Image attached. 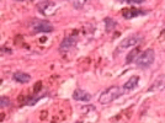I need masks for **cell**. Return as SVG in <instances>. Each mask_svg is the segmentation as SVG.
Masks as SVG:
<instances>
[{"label":"cell","instance_id":"cell-13","mask_svg":"<svg viewBox=\"0 0 165 123\" xmlns=\"http://www.w3.org/2000/svg\"><path fill=\"white\" fill-rule=\"evenodd\" d=\"M10 105V100L6 96H0V108L3 107H8Z\"/></svg>","mask_w":165,"mask_h":123},{"label":"cell","instance_id":"cell-1","mask_svg":"<svg viewBox=\"0 0 165 123\" xmlns=\"http://www.w3.org/2000/svg\"><path fill=\"white\" fill-rule=\"evenodd\" d=\"M123 92L124 91H123L122 87H120V86H110V87L106 89V90H103L101 92L100 97H99V102L102 103V105L111 103L116 99H118Z\"/></svg>","mask_w":165,"mask_h":123},{"label":"cell","instance_id":"cell-12","mask_svg":"<svg viewBox=\"0 0 165 123\" xmlns=\"http://www.w3.org/2000/svg\"><path fill=\"white\" fill-rule=\"evenodd\" d=\"M105 24H106V31L107 32H110L111 31L113 27H115V25H116V22H115L112 19H110V17H107V19H105Z\"/></svg>","mask_w":165,"mask_h":123},{"label":"cell","instance_id":"cell-4","mask_svg":"<svg viewBox=\"0 0 165 123\" xmlns=\"http://www.w3.org/2000/svg\"><path fill=\"white\" fill-rule=\"evenodd\" d=\"M139 41H141V37H138V36H129V37H126L124 40L120 43L118 51H122V49L129 48V47H133V46H136V44L138 43Z\"/></svg>","mask_w":165,"mask_h":123},{"label":"cell","instance_id":"cell-11","mask_svg":"<svg viewBox=\"0 0 165 123\" xmlns=\"http://www.w3.org/2000/svg\"><path fill=\"white\" fill-rule=\"evenodd\" d=\"M138 55H139V48H134L133 51L128 53L127 58H126V63L129 64V63H132V62H134V60L137 59V57H138Z\"/></svg>","mask_w":165,"mask_h":123},{"label":"cell","instance_id":"cell-3","mask_svg":"<svg viewBox=\"0 0 165 123\" xmlns=\"http://www.w3.org/2000/svg\"><path fill=\"white\" fill-rule=\"evenodd\" d=\"M53 29V25L48 21H36L35 25L32 26L34 32H52Z\"/></svg>","mask_w":165,"mask_h":123},{"label":"cell","instance_id":"cell-17","mask_svg":"<svg viewBox=\"0 0 165 123\" xmlns=\"http://www.w3.org/2000/svg\"><path fill=\"white\" fill-rule=\"evenodd\" d=\"M127 4H142L144 3V0H126Z\"/></svg>","mask_w":165,"mask_h":123},{"label":"cell","instance_id":"cell-9","mask_svg":"<svg viewBox=\"0 0 165 123\" xmlns=\"http://www.w3.org/2000/svg\"><path fill=\"white\" fill-rule=\"evenodd\" d=\"M13 78H14V80L19 81L21 84H27V82L31 80V76L27 74V73H24V71H16V73H14Z\"/></svg>","mask_w":165,"mask_h":123},{"label":"cell","instance_id":"cell-6","mask_svg":"<svg viewBox=\"0 0 165 123\" xmlns=\"http://www.w3.org/2000/svg\"><path fill=\"white\" fill-rule=\"evenodd\" d=\"M163 89H165V75L158 76V78H157V80L152 84L149 89H148V91H149V92H150V91L154 92V91L163 90Z\"/></svg>","mask_w":165,"mask_h":123},{"label":"cell","instance_id":"cell-10","mask_svg":"<svg viewBox=\"0 0 165 123\" xmlns=\"http://www.w3.org/2000/svg\"><path fill=\"white\" fill-rule=\"evenodd\" d=\"M139 81V76H132L128 81L124 82L123 85V91H129V90H133V89L137 86V84Z\"/></svg>","mask_w":165,"mask_h":123},{"label":"cell","instance_id":"cell-22","mask_svg":"<svg viewBox=\"0 0 165 123\" xmlns=\"http://www.w3.org/2000/svg\"><path fill=\"white\" fill-rule=\"evenodd\" d=\"M0 82H1V81H0Z\"/></svg>","mask_w":165,"mask_h":123},{"label":"cell","instance_id":"cell-14","mask_svg":"<svg viewBox=\"0 0 165 123\" xmlns=\"http://www.w3.org/2000/svg\"><path fill=\"white\" fill-rule=\"evenodd\" d=\"M42 90V81H37L35 84V86H34V92L37 94V92H40Z\"/></svg>","mask_w":165,"mask_h":123},{"label":"cell","instance_id":"cell-21","mask_svg":"<svg viewBox=\"0 0 165 123\" xmlns=\"http://www.w3.org/2000/svg\"><path fill=\"white\" fill-rule=\"evenodd\" d=\"M76 123H81V122H76Z\"/></svg>","mask_w":165,"mask_h":123},{"label":"cell","instance_id":"cell-2","mask_svg":"<svg viewBox=\"0 0 165 123\" xmlns=\"http://www.w3.org/2000/svg\"><path fill=\"white\" fill-rule=\"evenodd\" d=\"M154 60H155V52H154V49L149 48V49H145L144 52L139 53V55L137 57V59L134 62L138 68L144 69V68L150 66L154 63Z\"/></svg>","mask_w":165,"mask_h":123},{"label":"cell","instance_id":"cell-19","mask_svg":"<svg viewBox=\"0 0 165 123\" xmlns=\"http://www.w3.org/2000/svg\"><path fill=\"white\" fill-rule=\"evenodd\" d=\"M5 118V115L4 113H0V121H3Z\"/></svg>","mask_w":165,"mask_h":123},{"label":"cell","instance_id":"cell-5","mask_svg":"<svg viewBox=\"0 0 165 123\" xmlns=\"http://www.w3.org/2000/svg\"><path fill=\"white\" fill-rule=\"evenodd\" d=\"M76 41H78V38L73 37V36L64 38V40L62 41V43H60V51H63V52L69 51L70 48H73L76 44Z\"/></svg>","mask_w":165,"mask_h":123},{"label":"cell","instance_id":"cell-18","mask_svg":"<svg viewBox=\"0 0 165 123\" xmlns=\"http://www.w3.org/2000/svg\"><path fill=\"white\" fill-rule=\"evenodd\" d=\"M46 117H47V111H45V112L41 113V120H45Z\"/></svg>","mask_w":165,"mask_h":123},{"label":"cell","instance_id":"cell-15","mask_svg":"<svg viewBox=\"0 0 165 123\" xmlns=\"http://www.w3.org/2000/svg\"><path fill=\"white\" fill-rule=\"evenodd\" d=\"M71 4L75 9H81L85 5V1H71Z\"/></svg>","mask_w":165,"mask_h":123},{"label":"cell","instance_id":"cell-20","mask_svg":"<svg viewBox=\"0 0 165 123\" xmlns=\"http://www.w3.org/2000/svg\"><path fill=\"white\" fill-rule=\"evenodd\" d=\"M46 40H47V38L43 37V38H41V40H40V42H46Z\"/></svg>","mask_w":165,"mask_h":123},{"label":"cell","instance_id":"cell-8","mask_svg":"<svg viewBox=\"0 0 165 123\" xmlns=\"http://www.w3.org/2000/svg\"><path fill=\"white\" fill-rule=\"evenodd\" d=\"M73 99L76 100V101H90L91 95L89 92L81 90V89H76L73 94Z\"/></svg>","mask_w":165,"mask_h":123},{"label":"cell","instance_id":"cell-16","mask_svg":"<svg viewBox=\"0 0 165 123\" xmlns=\"http://www.w3.org/2000/svg\"><path fill=\"white\" fill-rule=\"evenodd\" d=\"M17 101L20 105H24V103H27L29 101H27V97L25 96V95H20V96L17 97Z\"/></svg>","mask_w":165,"mask_h":123},{"label":"cell","instance_id":"cell-7","mask_svg":"<svg viewBox=\"0 0 165 123\" xmlns=\"http://www.w3.org/2000/svg\"><path fill=\"white\" fill-rule=\"evenodd\" d=\"M143 14H145L144 11L138 10L136 8H126V9L122 10V15H123L124 19H133V17H136V16L143 15Z\"/></svg>","mask_w":165,"mask_h":123}]
</instances>
